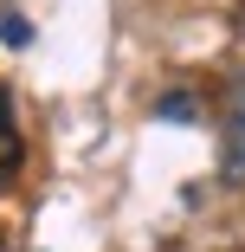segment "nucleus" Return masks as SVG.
<instances>
[{
	"instance_id": "1",
	"label": "nucleus",
	"mask_w": 245,
	"mask_h": 252,
	"mask_svg": "<svg viewBox=\"0 0 245 252\" xmlns=\"http://www.w3.org/2000/svg\"><path fill=\"white\" fill-rule=\"evenodd\" d=\"M20 162H26V142L13 129V97H7V84H0V188L20 175Z\"/></svg>"
},
{
	"instance_id": "2",
	"label": "nucleus",
	"mask_w": 245,
	"mask_h": 252,
	"mask_svg": "<svg viewBox=\"0 0 245 252\" xmlns=\"http://www.w3.org/2000/svg\"><path fill=\"white\" fill-rule=\"evenodd\" d=\"M232 136H226V168L232 175H245V78L232 84V123H226Z\"/></svg>"
}]
</instances>
